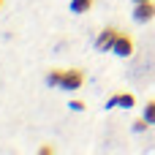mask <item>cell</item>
<instances>
[{"mask_svg":"<svg viewBox=\"0 0 155 155\" xmlns=\"http://www.w3.org/2000/svg\"><path fill=\"white\" fill-rule=\"evenodd\" d=\"M142 114L147 117V123H150V125H155V98L144 104V112H142Z\"/></svg>","mask_w":155,"mask_h":155,"instance_id":"cell-8","label":"cell"},{"mask_svg":"<svg viewBox=\"0 0 155 155\" xmlns=\"http://www.w3.org/2000/svg\"><path fill=\"white\" fill-rule=\"evenodd\" d=\"M60 76H63V68H54L46 74V84L49 87H60Z\"/></svg>","mask_w":155,"mask_h":155,"instance_id":"cell-7","label":"cell"},{"mask_svg":"<svg viewBox=\"0 0 155 155\" xmlns=\"http://www.w3.org/2000/svg\"><path fill=\"white\" fill-rule=\"evenodd\" d=\"M117 106L120 109H134L136 106V95L134 93H117Z\"/></svg>","mask_w":155,"mask_h":155,"instance_id":"cell-6","label":"cell"},{"mask_svg":"<svg viewBox=\"0 0 155 155\" xmlns=\"http://www.w3.org/2000/svg\"><path fill=\"white\" fill-rule=\"evenodd\" d=\"M134 3H147V0H134Z\"/></svg>","mask_w":155,"mask_h":155,"instance_id":"cell-13","label":"cell"},{"mask_svg":"<svg viewBox=\"0 0 155 155\" xmlns=\"http://www.w3.org/2000/svg\"><path fill=\"white\" fill-rule=\"evenodd\" d=\"M114 106H117V93H114V95L106 101V106H104V109H114Z\"/></svg>","mask_w":155,"mask_h":155,"instance_id":"cell-12","label":"cell"},{"mask_svg":"<svg viewBox=\"0 0 155 155\" xmlns=\"http://www.w3.org/2000/svg\"><path fill=\"white\" fill-rule=\"evenodd\" d=\"M38 155H54V147L52 144H41L38 147Z\"/></svg>","mask_w":155,"mask_h":155,"instance_id":"cell-11","label":"cell"},{"mask_svg":"<svg viewBox=\"0 0 155 155\" xmlns=\"http://www.w3.org/2000/svg\"><path fill=\"white\" fill-rule=\"evenodd\" d=\"M68 109H71V112H84V109H87V104H84V101H79V98H74V101H68Z\"/></svg>","mask_w":155,"mask_h":155,"instance_id":"cell-10","label":"cell"},{"mask_svg":"<svg viewBox=\"0 0 155 155\" xmlns=\"http://www.w3.org/2000/svg\"><path fill=\"white\" fill-rule=\"evenodd\" d=\"M82 84H84V71H79V68H65V71H63V76H60V90L76 93V90H82Z\"/></svg>","mask_w":155,"mask_h":155,"instance_id":"cell-1","label":"cell"},{"mask_svg":"<svg viewBox=\"0 0 155 155\" xmlns=\"http://www.w3.org/2000/svg\"><path fill=\"white\" fill-rule=\"evenodd\" d=\"M93 5H95V0H71L68 3L71 14H87V11H93Z\"/></svg>","mask_w":155,"mask_h":155,"instance_id":"cell-5","label":"cell"},{"mask_svg":"<svg viewBox=\"0 0 155 155\" xmlns=\"http://www.w3.org/2000/svg\"><path fill=\"white\" fill-rule=\"evenodd\" d=\"M134 19H136L139 25L153 22L155 19V3L153 0H147V3H134Z\"/></svg>","mask_w":155,"mask_h":155,"instance_id":"cell-4","label":"cell"},{"mask_svg":"<svg viewBox=\"0 0 155 155\" xmlns=\"http://www.w3.org/2000/svg\"><path fill=\"white\" fill-rule=\"evenodd\" d=\"M0 8H3V0H0Z\"/></svg>","mask_w":155,"mask_h":155,"instance_id":"cell-14","label":"cell"},{"mask_svg":"<svg viewBox=\"0 0 155 155\" xmlns=\"http://www.w3.org/2000/svg\"><path fill=\"white\" fill-rule=\"evenodd\" d=\"M131 128H134V134H144V131L150 128V123H147V117L142 114L139 120H134V125H131Z\"/></svg>","mask_w":155,"mask_h":155,"instance_id":"cell-9","label":"cell"},{"mask_svg":"<svg viewBox=\"0 0 155 155\" xmlns=\"http://www.w3.org/2000/svg\"><path fill=\"white\" fill-rule=\"evenodd\" d=\"M117 35H120L117 27H104V30L95 35V49H98V52H112V44H114Z\"/></svg>","mask_w":155,"mask_h":155,"instance_id":"cell-3","label":"cell"},{"mask_svg":"<svg viewBox=\"0 0 155 155\" xmlns=\"http://www.w3.org/2000/svg\"><path fill=\"white\" fill-rule=\"evenodd\" d=\"M112 54L114 57H131L134 54V38L128 33H120L114 38V44H112Z\"/></svg>","mask_w":155,"mask_h":155,"instance_id":"cell-2","label":"cell"}]
</instances>
